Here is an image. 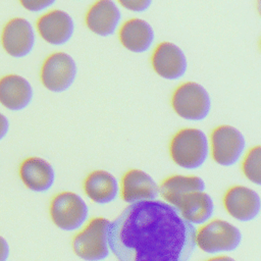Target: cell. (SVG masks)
Instances as JSON below:
<instances>
[{
  "label": "cell",
  "mask_w": 261,
  "mask_h": 261,
  "mask_svg": "<svg viewBox=\"0 0 261 261\" xmlns=\"http://www.w3.org/2000/svg\"><path fill=\"white\" fill-rule=\"evenodd\" d=\"M197 229L163 201L129 204L110 222L107 240L117 261H190Z\"/></svg>",
  "instance_id": "1"
},
{
  "label": "cell",
  "mask_w": 261,
  "mask_h": 261,
  "mask_svg": "<svg viewBox=\"0 0 261 261\" xmlns=\"http://www.w3.org/2000/svg\"><path fill=\"white\" fill-rule=\"evenodd\" d=\"M172 206H174L180 215L192 224L205 223L214 213L213 200L204 191L185 194L176 199Z\"/></svg>",
  "instance_id": "17"
},
{
  "label": "cell",
  "mask_w": 261,
  "mask_h": 261,
  "mask_svg": "<svg viewBox=\"0 0 261 261\" xmlns=\"http://www.w3.org/2000/svg\"><path fill=\"white\" fill-rule=\"evenodd\" d=\"M3 50L13 58L31 54L36 44V32L31 21L24 17H13L3 27L0 37Z\"/></svg>",
  "instance_id": "9"
},
{
  "label": "cell",
  "mask_w": 261,
  "mask_h": 261,
  "mask_svg": "<svg viewBox=\"0 0 261 261\" xmlns=\"http://www.w3.org/2000/svg\"><path fill=\"white\" fill-rule=\"evenodd\" d=\"M36 28L38 34L46 43L53 46H61L72 38L75 24L66 11L53 9L38 18Z\"/></svg>",
  "instance_id": "10"
},
{
  "label": "cell",
  "mask_w": 261,
  "mask_h": 261,
  "mask_svg": "<svg viewBox=\"0 0 261 261\" xmlns=\"http://www.w3.org/2000/svg\"><path fill=\"white\" fill-rule=\"evenodd\" d=\"M111 221L104 217L92 218L72 239L74 254L85 261H102L110 254L107 230Z\"/></svg>",
  "instance_id": "3"
},
{
  "label": "cell",
  "mask_w": 261,
  "mask_h": 261,
  "mask_svg": "<svg viewBox=\"0 0 261 261\" xmlns=\"http://www.w3.org/2000/svg\"><path fill=\"white\" fill-rule=\"evenodd\" d=\"M49 214L58 228L72 231L82 227L87 221L89 208L80 195L73 192H61L51 199Z\"/></svg>",
  "instance_id": "5"
},
{
  "label": "cell",
  "mask_w": 261,
  "mask_h": 261,
  "mask_svg": "<svg viewBox=\"0 0 261 261\" xmlns=\"http://www.w3.org/2000/svg\"><path fill=\"white\" fill-rule=\"evenodd\" d=\"M172 161L185 169L201 167L209 155V141L203 130L187 127L178 130L169 144Z\"/></svg>",
  "instance_id": "2"
},
{
  "label": "cell",
  "mask_w": 261,
  "mask_h": 261,
  "mask_svg": "<svg viewBox=\"0 0 261 261\" xmlns=\"http://www.w3.org/2000/svg\"><path fill=\"white\" fill-rule=\"evenodd\" d=\"M212 159L219 165L232 166L243 156L246 149L244 135L234 126L219 125L211 133Z\"/></svg>",
  "instance_id": "8"
},
{
  "label": "cell",
  "mask_w": 261,
  "mask_h": 261,
  "mask_svg": "<svg viewBox=\"0 0 261 261\" xmlns=\"http://www.w3.org/2000/svg\"><path fill=\"white\" fill-rule=\"evenodd\" d=\"M34 98L31 83L16 73H8L0 77V104L10 111L25 109Z\"/></svg>",
  "instance_id": "13"
},
{
  "label": "cell",
  "mask_w": 261,
  "mask_h": 261,
  "mask_svg": "<svg viewBox=\"0 0 261 261\" xmlns=\"http://www.w3.org/2000/svg\"><path fill=\"white\" fill-rule=\"evenodd\" d=\"M171 106L179 117L190 121H200L210 113L211 98L202 85L187 82L179 85L173 92Z\"/></svg>",
  "instance_id": "4"
},
{
  "label": "cell",
  "mask_w": 261,
  "mask_h": 261,
  "mask_svg": "<svg viewBox=\"0 0 261 261\" xmlns=\"http://www.w3.org/2000/svg\"><path fill=\"white\" fill-rule=\"evenodd\" d=\"M18 174L25 188L36 193L49 191L55 180L53 166L37 156L25 158L19 165Z\"/></svg>",
  "instance_id": "16"
},
{
  "label": "cell",
  "mask_w": 261,
  "mask_h": 261,
  "mask_svg": "<svg viewBox=\"0 0 261 261\" xmlns=\"http://www.w3.org/2000/svg\"><path fill=\"white\" fill-rule=\"evenodd\" d=\"M241 242V230L222 219L211 220L196 233V246L208 254L234 251Z\"/></svg>",
  "instance_id": "6"
},
{
  "label": "cell",
  "mask_w": 261,
  "mask_h": 261,
  "mask_svg": "<svg viewBox=\"0 0 261 261\" xmlns=\"http://www.w3.org/2000/svg\"><path fill=\"white\" fill-rule=\"evenodd\" d=\"M121 20V11L113 0H97L86 14L87 28L100 37L112 36Z\"/></svg>",
  "instance_id": "15"
},
{
  "label": "cell",
  "mask_w": 261,
  "mask_h": 261,
  "mask_svg": "<svg viewBox=\"0 0 261 261\" xmlns=\"http://www.w3.org/2000/svg\"><path fill=\"white\" fill-rule=\"evenodd\" d=\"M242 171L244 175L253 184L261 185V147L255 146L248 151L243 163Z\"/></svg>",
  "instance_id": "21"
},
{
  "label": "cell",
  "mask_w": 261,
  "mask_h": 261,
  "mask_svg": "<svg viewBox=\"0 0 261 261\" xmlns=\"http://www.w3.org/2000/svg\"><path fill=\"white\" fill-rule=\"evenodd\" d=\"M204 180L197 175H171L163 179L159 186V194L166 201L172 205L180 196L197 191L205 190Z\"/></svg>",
  "instance_id": "20"
},
{
  "label": "cell",
  "mask_w": 261,
  "mask_h": 261,
  "mask_svg": "<svg viewBox=\"0 0 261 261\" xmlns=\"http://www.w3.org/2000/svg\"><path fill=\"white\" fill-rule=\"evenodd\" d=\"M9 245L4 237L0 236V261H7L9 257Z\"/></svg>",
  "instance_id": "25"
},
{
  "label": "cell",
  "mask_w": 261,
  "mask_h": 261,
  "mask_svg": "<svg viewBox=\"0 0 261 261\" xmlns=\"http://www.w3.org/2000/svg\"><path fill=\"white\" fill-rule=\"evenodd\" d=\"M125 9L133 12H144L149 9L153 0H117Z\"/></svg>",
  "instance_id": "23"
},
{
  "label": "cell",
  "mask_w": 261,
  "mask_h": 261,
  "mask_svg": "<svg viewBox=\"0 0 261 261\" xmlns=\"http://www.w3.org/2000/svg\"><path fill=\"white\" fill-rule=\"evenodd\" d=\"M152 66L155 72L169 81L181 79L188 69V60L184 51L171 42H162L154 50Z\"/></svg>",
  "instance_id": "11"
},
{
  "label": "cell",
  "mask_w": 261,
  "mask_h": 261,
  "mask_svg": "<svg viewBox=\"0 0 261 261\" xmlns=\"http://www.w3.org/2000/svg\"><path fill=\"white\" fill-rule=\"evenodd\" d=\"M9 119L0 111V141H2L9 132Z\"/></svg>",
  "instance_id": "24"
},
{
  "label": "cell",
  "mask_w": 261,
  "mask_h": 261,
  "mask_svg": "<svg viewBox=\"0 0 261 261\" xmlns=\"http://www.w3.org/2000/svg\"><path fill=\"white\" fill-rule=\"evenodd\" d=\"M77 66L74 59L65 52H55L43 62L40 80L42 85L53 93H62L74 83Z\"/></svg>",
  "instance_id": "7"
},
{
  "label": "cell",
  "mask_w": 261,
  "mask_h": 261,
  "mask_svg": "<svg viewBox=\"0 0 261 261\" xmlns=\"http://www.w3.org/2000/svg\"><path fill=\"white\" fill-rule=\"evenodd\" d=\"M120 195L129 204L155 200L159 196V186L147 172L129 169L121 177Z\"/></svg>",
  "instance_id": "14"
},
{
  "label": "cell",
  "mask_w": 261,
  "mask_h": 261,
  "mask_svg": "<svg viewBox=\"0 0 261 261\" xmlns=\"http://www.w3.org/2000/svg\"><path fill=\"white\" fill-rule=\"evenodd\" d=\"M20 5L30 12H42L54 5L56 0H18Z\"/></svg>",
  "instance_id": "22"
},
{
  "label": "cell",
  "mask_w": 261,
  "mask_h": 261,
  "mask_svg": "<svg viewBox=\"0 0 261 261\" xmlns=\"http://www.w3.org/2000/svg\"><path fill=\"white\" fill-rule=\"evenodd\" d=\"M155 33L152 25L141 18L125 21L119 31V41L122 46L134 53L147 52L153 45Z\"/></svg>",
  "instance_id": "18"
},
{
  "label": "cell",
  "mask_w": 261,
  "mask_h": 261,
  "mask_svg": "<svg viewBox=\"0 0 261 261\" xmlns=\"http://www.w3.org/2000/svg\"><path fill=\"white\" fill-rule=\"evenodd\" d=\"M84 192L93 202L104 205L114 201L119 193L117 179L106 170H94L84 180Z\"/></svg>",
  "instance_id": "19"
},
{
  "label": "cell",
  "mask_w": 261,
  "mask_h": 261,
  "mask_svg": "<svg viewBox=\"0 0 261 261\" xmlns=\"http://www.w3.org/2000/svg\"><path fill=\"white\" fill-rule=\"evenodd\" d=\"M223 206L234 219L248 222L255 219L261 209L259 195L245 186H233L223 196Z\"/></svg>",
  "instance_id": "12"
},
{
  "label": "cell",
  "mask_w": 261,
  "mask_h": 261,
  "mask_svg": "<svg viewBox=\"0 0 261 261\" xmlns=\"http://www.w3.org/2000/svg\"><path fill=\"white\" fill-rule=\"evenodd\" d=\"M206 261H236L233 258L229 257V256H225V255H222V256H216V257H212L210 259H207Z\"/></svg>",
  "instance_id": "26"
}]
</instances>
